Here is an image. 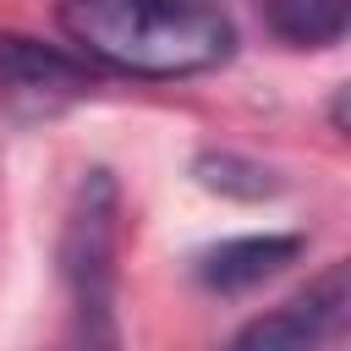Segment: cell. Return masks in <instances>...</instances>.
<instances>
[{
    "instance_id": "1",
    "label": "cell",
    "mask_w": 351,
    "mask_h": 351,
    "mask_svg": "<svg viewBox=\"0 0 351 351\" xmlns=\"http://www.w3.org/2000/svg\"><path fill=\"white\" fill-rule=\"evenodd\" d=\"M60 33L121 77H197L230 60L236 22L214 0H60Z\"/></svg>"
},
{
    "instance_id": "2",
    "label": "cell",
    "mask_w": 351,
    "mask_h": 351,
    "mask_svg": "<svg viewBox=\"0 0 351 351\" xmlns=\"http://www.w3.org/2000/svg\"><path fill=\"white\" fill-rule=\"evenodd\" d=\"M115 241H121V192L110 170H88L60 225V285L71 307H66V329L55 351H121Z\"/></svg>"
},
{
    "instance_id": "3",
    "label": "cell",
    "mask_w": 351,
    "mask_h": 351,
    "mask_svg": "<svg viewBox=\"0 0 351 351\" xmlns=\"http://www.w3.org/2000/svg\"><path fill=\"white\" fill-rule=\"evenodd\" d=\"M93 88H99V71L82 55H66L22 33H0V110L11 121H49L93 99Z\"/></svg>"
},
{
    "instance_id": "4",
    "label": "cell",
    "mask_w": 351,
    "mask_h": 351,
    "mask_svg": "<svg viewBox=\"0 0 351 351\" xmlns=\"http://www.w3.org/2000/svg\"><path fill=\"white\" fill-rule=\"evenodd\" d=\"M351 307V280L346 263H329L307 291H296L291 302H280L274 313L252 318L247 329H236V340L225 351H318L340 335Z\"/></svg>"
},
{
    "instance_id": "5",
    "label": "cell",
    "mask_w": 351,
    "mask_h": 351,
    "mask_svg": "<svg viewBox=\"0 0 351 351\" xmlns=\"http://www.w3.org/2000/svg\"><path fill=\"white\" fill-rule=\"evenodd\" d=\"M302 236H230L208 252H197V280L208 291H252L285 263H296Z\"/></svg>"
},
{
    "instance_id": "6",
    "label": "cell",
    "mask_w": 351,
    "mask_h": 351,
    "mask_svg": "<svg viewBox=\"0 0 351 351\" xmlns=\"http://www.w3.org/2000/svg\"><path fill=\"white\" fill-rule=\"evenodd\" d=\"M258 11L263 27L296 49H329L346 38L351 22V0H258Z\"/></svg>"
},
{
    "instance_id": "7",
    "label": "cell",
    "mask_w": 351,
    "mask_h": 351,
    "mask_svg": "<svg viewBox=\"0 0 351 351\" xmlns=\"http://www.w3.org/2000/svg\"><path fill=\"white\" fill-rule=\"evenodd\" d=\"M197 181L208 186V192H225V197H247V203H258V197H269V192H280V181L263 170V165H252V159H241V154H197Z\"/></svg>"
}]
</instances>
